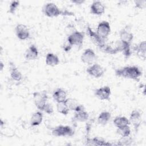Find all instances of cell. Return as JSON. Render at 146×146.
<instances>
[{
    "instance_id": "1",
    "label": "cell",
    "mask_w": 146,
    "mask_h": 146,
    "mask_svg": "<svg viewBox=\"0 0 146 146\" xmlns=\"http://www.w3.org/2000/svg\"><path fill=\"white\" fill-rule=\"evenodd\" d=\"M115 75L117 76L138 80L142 75L140 69L136 66H127L115 70Z\"/></svg>"
},
{
    "instance_id": "2",
    "label": "cell",
    "mask_w": 146,
    "mask_h": 146,
    "mask_svg": "<svg viewBox=\"0 0 146 146\" xmlns=\"http://www.w3.org/2000/svg\"><path fill=\"white\" fill-rule=\"evenodd\" d=\"M52 134L56 137H71L74 134V131L69 125H58L52 131Z\"/></svg>"
},
{
    "instance_id": "3",
    "label": "cell",
    "mask_w": 146,
    "mask_h": 146,
    "mask_svg": "<svg viewBox=\"0 0 146 146\" xmlns=\"http://www.w3.org/2000/svg\"><path fill=\"white\" fill-rule=\"evenodd\" d=\"M43 13L48 17H56L61 14H63V12L54 3L49 2L46 3L43 9Z\"/></svg>"
},
{
    "instance_id": "4",
    "label": "cell",
    "mask_w": 146,
    "mask_h": 146,
    "mask_svg": "<svg viewBox=\"0 0 146 146\" xmlns=\"http://www.w3.org/2000/svg\"><path fill=\"white\" fill-rule=\"evenodd\" d=\"M33 99L36 107L38 110L42 111L47 102L48 96L46 91L35 92L33 93Z\"/></svg>"
},
{
    "instance_id": "5",
    "label": "cell",
    "mask_w": 146,
    "mask_h": 146,
    "mask_svg": "<svg viewBox=\"0 0 146 146\" xmlns=\"http://www.w3.org/2000/svg\"><path fill=\"white\" fill-rule=\"evenodd\" d=\"M84 40V34L83 33L75 31L71 33L67 37V43L72 46H81Z\"/></svg>"
},
{
    "instance_id": "6",
    "label": "cell",
    "mask_w": 146,
    "mask_h": 146,
    "mask_svg": "<svg viewBox=\"0 0 146 146\" xmlns=\"http://www.w3.org/2000/svg\"><path fill=\"white\" fill-rule=\"evenodd\" d=\"M111 32V26L108 22L103 21L100 22L96 29V33L102 39L106 40Z\"/></svg>"
},
{
    "instance_id": "7",
    "label": "cell",
    "mask_w": 146,
    "mask_h": 146,
    "mask_svg": "<svg viewBox=\"0 0 146 146\" xmlns=\"http://www.w3.org/2000/svg\"><path fill=\"white\" fill-rule=\"evenodd\" d=\"M87 33L90 39L92 41V42L99 49H100L103 46L105 45L106 42L105 40L100 38L98 34L94 31L90 26H87Z\"/></svg>"
},
{
    "instance_id": "8",
    "label": "cell",
    "mask_w": 146,
    "mask_h": 146,
    "mask_svg": "<svg viewBox=\"0 0 146 146\" xmlns=\"http://www.w3.org/2000/svg\"><path fill=\"white\" fill-rule=\"evenodd\" d=\"M86 72L88 75L95 78H99L104 75V69L100 64L94 63L87 68Z\"/></svg>"
},
{
    "instance_id": "9",
    "label": "cell",
    "mask_w": 146,
    "mask_h": 146,
    "mask_svg": "<svg viewBox=\"0 0 146 146\" xmlns=\"http://www.w3.org/2000/svg\"><path fill=\"white\" fill-rule=\"evenodd\" d=\"M94 94L95 96L100 100H109L111 95V90L109 86H106L95 90Z\"/></svg>"
},
{
    "instance_id": "10",
    "label": "cell",
    "mask_w": 146,
    "mask_h": 146,
    "mask_svg": "<svg viewBox=\"0 0 146 146\" xmlns=\"http://www.w3.org/2000/svg\"><path fill=\"white\" fill-rule=\"evenodd\" d=\"M96 56L95 52L91 48L86 49L82 54L80 59L82 62L86 64H91L96 60Z\"/></svg>"
},
{
    "instance_id": "11",
    "label": "cell",
    "mask_w": 146,
    "mask_h": 146,
    "mask_svg": "<svg viewBox=\"0 0 146 146\" xmlns=\"http://www.w3.org/2000/svg\"><path fill=\"white\" fill-rule=\"evenodd\" d=\"M129 121V123H131L133 125L135 131L137 132L142 121L140 112L136 110H133L130 114Z\"/></svg>"
},
{
    "instance_id": "12",
    "label": "cell",
    "mask_w": 146,
    "mask_h": 146,
    "mask_svg": "<svg viewBox=\"0 0 146 146\" xmlns=\"http://www.w3.org/2000/svg\"><path fill=\"white\" fill-rule=\"evenodd\" d=\"M15 33L17 38L20 40H26L30 36V32L27 27L23 24H18L15 27Z\"/></svg>"
},
{
    "instance_id": "13",
    "label": "cell",
    "mask_w": 146,
    "mask_h": 146,
    "mask_svg": "<svg viewBox=\"0 0 146 146\" xmlns=\"http://www.w3.org/2000/svg\"><path fill=\"white\" fill-rule=\"evenodd\" d=\"M90 11L94 15H101L105 11V7L100 1H95L91 5Z\"/></svg>"
},
{
    "instance_id": "14",
    "label": "cell",
    "mask_w": 146,
    "mask_h": 146,
    "mask_svg": "<svg viewBox=\"0 0 146 146\" xmlns=\"http://www.w3.org/2000/svg\"><path fill=\"white\" fill-rule=\"evenodd\" d=\"M64 103L70 110L77 112V111L84 110L83 106L80 104L78 102V101L75 99L67 98L64 101Z\"/></svg>"
},
{
    "instance_id": "15",
    "label": "cell",
    "mask_w": 146,
    "mask_h": 146,
    "mask_svg": "<svg viewBox=\"0 0 146 146\" xmlns=\"http://www.w3.org/2000/svg\"><path fill=\"white\" fill-rule=\"evenodd\" d=\"M38 50L37 47L34 45L32 44L26 50L25 52V58L27 60H33L38 58Z\"/></svg>"
},
{
    "instance_id": "16",
    "label": "cell",
    "mask_w": 146,
    "mask_h": 146,
    "mask_svg": "<svg viewBox=\"0 0 146 146\" xmlns=\"http://www.w3.org/2000/svg\"><path fill=\"white\" fill-rule=\"evenodd\" d=\"M52 98L56 103L63 102L67 99V93L62 88H57L53 92Z\"/></svg>"
},
{
    "instance_id": "17",
    "label": "cell",
    "mask_w": 146,
    "mask_h": 146,
    "mask_svg": "<svg viewBox=\"0 0 146 146\" xmlns=\"http://www.w3.org/2000/svg\"><path fill=\"white\" fill-rule=\"evenodd\" d=\"M120 40L127 44H131L133 39V35L132 33L125 29H122L119 33Z\"/></svg>"
},
{
    "instance_id": "18",
    "label": "cell",
    "mask_w": 146,
    "mask_h": 146,
    "mask_svg": "<svg viewBox=\"0 0 146 146\" xmlns=\"http://www.w3.org/2000/svg\"><path fill=\"white\" fill-rule=\"evenodd\" d=\"M136 55L141 59L145 60L146 57V43L145 41H142L139 43L134 48Z\"/></svg>"
},
{
    "instance_id": "19",
    "label": "cell",
    "mask_w": 146,
    "mask_h": 146,
    "mask_svg": "<svg viewBox=\"0 0 146 146\" xmlns=\"http://www.w3.org/2000/svg\"><path fill=\"white\" fill-rule=\"evenodd\" d=\"M10 76L11 79L17 82H20L22 79V75L17 67L12 63L10 64Z\"/></svg>"
},
{
    "instance_id": "20",
    "label": "cell",
    "mask_w": 146,
    "mask_h": 146,
    "mask_svg": "<svg viewBox=\"0 0 146 146\" xmlns=\"http://www.w3.org/2000/svg\"><path fill=\"white\" fill-rule=\"evenodd\" d=\"M43 120V113L40 111H36L33 113L30 119V124L33 127L38 126L41 124Z\"/></svg>"
},
{
    "instance_id": "21",
    "label": "cell",
    "mask_w": 146,
    "mask_h": 146,
    "mask_svg": "<svg viewBox=\"0 0 146 146\" xmlns=\"http://www.w3.org/2000/svg\"><path fill=\"white\" fill-rule=\"evenodd\" d=\"M113 123L115 126L117 127V128L129 125L130 124L128 119H127L125 116H116L114 119Z\"/></svg>"
},
{
    "instance_id": "22",
    "label": "cell",
    "mask_w": 146,
    "mask_h": 146,
    "mask_svg": "<svg viewBox=\"0 0 146 146\" xmlns=\"http://www.w3.org/2000/svg\"><path fill=\"white\" fill-rule=\"evenodd\" d=\"M59 63V59L57 55L55 54L49 52L46 56V63L49 66H55Z\"/></svg>"
},
{
    "instance_id": "23",
    "label": "cell",
    "mask_w": 146,
    "mask_h": 146,
    "mask_svg": "<svg viewBox=\"0 0 146 146\" xmlns=\"http://www.w3.org/2000/svg\"><path fill=\"white\" fill-rule=\"evenodd\" d=\"M111 117V113L108 111H103L102 112L98 117V123L101 125H106Z\"/></svg>"
},
{
    "instance_id": "24",
    "label": "cell",
    "mask_w": 146,
    "mask_h": 146,
    "mask_svg": "<svg viewBox=\"0 0 146 146\" xmlns=\"http://www.w3.org/2000/svg\"><path fill=\"white\" fill-rule=\"evenodd\" d=\"M88 118L89 114L84 110L75 112L74 116V120L79 122H84L87 121L88 119Z\"/></svg>"
},
{
    "instance_id": "25",
    "label": "cell",
    "mask_w": 146,
    "mask_h": 146,
    "mask_svg": "<svg viewBox=\"0 0 146 146\" xmlns=\"http://www.w3.org/2000/svg\"><path fill=\"white\" fill-rule=\"evenodd\" d=\"M90 145H112V144L108 143L102 139L95 137L88 140Z\"/></svg>"
},
{
    "instance_id": "26",
    "label": "cell",
    "mask_w": 146,
    "mask_h": 146,
    "mask_svg": "<svg viewBox=\"0 0 146 146\" xmlns=\"http://www.w3.org/2000/svg\"><path fill=\"white\" fill-rule=\"evenodd\" d=\"M56 110L59 113L63 115H67L68 113L70 111V110L65 104L64 102H61V103H57Z\"/></svg>"
},
{
    "instance_id": "27",
    "label": "cell",
    "mask_w": 146,
    "mask_h": 146,
    "mask_svg": "<svg viewBox=\"0 0 146 146\" xmlns=\"http://www.w3.org/2000/svg\"><path fill=\"white\" fill-rule=\"evenodd\" d=\"M117 133L121 136V137H125L129 136L131 134V129L129 125H127L123 127L119 128L117 129Z\"/></svg>"
},
{
    "instance_id": "28",
    "label": "cell",
    "mask_w": 146,
    "mask_h": 146,
    "mask_svg": "<svg viewBox=\"0 0 146 146\" xmlns=\"http://www.w3.org/2000/svg\"><path fill=\"white\" fill-rule=\"evenodd\" d=\"M19 5V2L17 1H12L10 5H9V13H10L11 14H14L17 10V8L18 7Z\"/></svg>"
},
{
    "instance_id": "29",
    "label": "cell",
    "mask_w": 146,
    "mask_h": 146,
    "mask_svg": "<svg viewBox=\"0 0 146 146\" xmlns=\"http://www.w3.org/2000/svg\"><path fill=\"white\" fill-rule=\"evenodd\" d=\"M132 141V139L129 137H122L120 140L118 141V143L117 145H131V143Z\"/></svg>"
},
{
    "instance_id": "30",
    "label": "cell",
    "mask_w": 146,
    "mask_h": 146,
    "mask_svg": "<svg viewBox=\"0 0 146 146\" xmlns=\"http://www.w3.org/2000/svg\"><path fill=\"white\" fill-rule=\"evenodd\" d=\"M43 111H44V112H46V113L50 115L52 114L54 112V110H53V107L51 105V103H49L48 102L46 103V104H45V106L43 107V109L42 110Z\"/></svg>"
},
{
    "instance_id": "31",
    "label": "cell",
    "mask_w": 146,
    "mask_h": 146,
    "mask_svg": "<svg viewBox=\"0 0 146 146\" xmlns=\"http://www.w3.org/2000/svg\"><path fill=\"white\" fill-rule=\"evenodd\" d=\"M135 6L136 8L139 9H144L145 7L146 1L145 0H139V1H135Z\"/></svg>"
},
{
    "instance_id": "32",
    "label": "cell",
    "mask_w": 146,
    "mask_h": 146,
    "mask_svg": "<svg viewBox=\"0 0 146 146\" xmlns=\"http://www.w3.org/2000/svg\"><path fill=\"white\" fill-rule=\"evenodd\" d=\"M71 2L73 3L77 4V5H80L83 3H84V1H82V0H74V1H71Z\"/></svg>"
},
{
    "instance_id": "33",
    "label": "cell",
    "mask_w": 146,
    "mask_h": 146,
    "mask_svg": "<svg viewBox=\"0 0 146 146\" xmlns=\"http://www.w3.org/2000/svg\"><path fill=\"white\" fill-rule=\"evenodd\" d=\"M4 67H5V66H4L3 63V62L2 61H1V62H0V70L1 71L3 70Z\"/></svg>"
}]
</instances>
